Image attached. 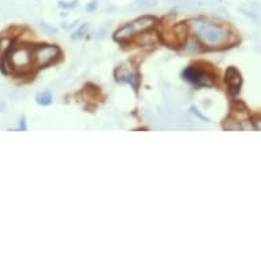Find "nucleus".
Returning a JSON list of instances; mask_svg holds the SVG:
<instances>
[{
	"label": "nucleus",
	"instance_id": "nucleus-1",
	"mask_svg": "<svg viewBox=\"0 0 261 261\" xmlns=\"http://www.w3.org/2000/svg\"><path fill=\"white\" fill-rule=\"evenodd\" d=\"M194 33L200 37L202 43L210 45V47H218L222 44L227 43L228 40V33L222 26L216 25L214 22L208 21L205 18H197L190 21Z\"/></svg>",
	"mask_w": 261,
	"mask_h": 261
},
{
	"label": "nucleus",
	"instance_id": "nucleus-2",
	"mask_svg": "<svg viewBox=\"0 0 261 261\" xmlns=\"http://www.w3.org/2000/svg\"><path fill=\"white\" fill-rule=\"evenodd\" d=\"M154 25V19L150 17H142L138 18L136 21L130 22L127 25L122 26L119 30H116L115 37L118 40H126L132 36L137 35L140 32H144V30L149 29Z\"/></svg>",
	"mask_w": 261,
	"mask_h": 261
},
{
	"label": "nucleus",
	"instance_id": "nucleus-3",
	"mask_svg": "<svg viewBox=\"0 0 261 261\" xmlns=\"http://www.w3.org/2000/svg\"><path fill=\"white\" fill-rule=\"evenodd\" d=\"M58 55H59V49L55 45H40L33 52L36 63L40 67H44V66L51 63Z\"/></svg>",
	"mask_w": 261,
	"mask_h": 261
},
{
	"label": "nucleus",
	"instance_id": "nucleus-4",
	"mask_svg": "<svg viewBox=\"0 0 261 261\" xmlns=\"http://www.w3.org/2000/svg\"><path fill=\"white\" fill-rule=\"evenodd\" d=\"M184 77L186 81L200 86H211L214 84V78L196 67H188L184 71Z\"/></svg>",
	"mask_w": 261,
	"mask_h": 261
},
{
	"label": "nucleus",
	"instance_id": "nucleus-5",
	"mask_svg": "<svg viewBox=\"0 0 261 261\" xmlns=\"http://www.w3.org/2000/svg\"><path fill=\"white\" fill-rule=\"evenodd\" d=\"M32 62V55L29 49L26 48H19L11 54V64L14 69H23L26 66H29Z\"/></svg>",
	"mask_w": 261,
	"mask_h": 261
},
{
	"label": "nucleus",
	"instance_id": "nucleus-6",
	"mask_svg": "<svg viewBox=\"0 0 261 261\" xmlns=\"http://www.w3.org/2000/svg\"><path fill=\"white\" fill-rule=\"evenodd\" d=\"M226 81L228 84V88H230V92L232 94H237L240 92V88H241V74L237 71L236 69H228L226 74Z\"/></svg>",
	"mask_w": 261,
	"mask_h": 261
},
{
	"label": "nucleus",
	"instance_id": "nucleus-7",
	"mask_svg": "<svg viewBox=\"0 0 261 261\" xmlns=\"http://www.w3.org/2000/svg\"><path fill=\"white\" fill-rule=\"evenodd\" d=\"M36 100H37V103L40 106H48V104H51L52 96L48 92H43V93H39L36 96Z\"/></svg>",
	"mask_w": 261,
	"mask_h": 261
},
{
	"label": "nucleus",
	"instance_id": "nucleus-8",
	"mask_svg": "<svg viewBox=\"0 0 261 261\" xmlns=\"http://www.w3.org/2000/svg\"><path fill=\"white\" fill-rule=\"evenodd\" d=\"M256 128L257 130H261V119H258L256 122Z\"/></svg>",
	"mask_w": 261,
	"mask_h": 261
},
{
	"label": "nucleus",
	"instance_id": "nucleus-9",
	"mask_svg": "<svg viewBox=\"0 0 261 261\" xmlns=\"http://www.w3.org/2000/svg\"><path fill=\"white\" fill-rule=\"evenodd\" d=\"M22 123L19 124V127L22 128V130H25V119H23V118H22V120H21Z\"/></svg>",
	"mask_w": 261,
	"mask_h": 261
},
{
	"label": "nucleus",
	"instance_id": "nucleus-10",
	"mask_svg": "<svg viewBox=\"0 0 261 261\" xmlns=\"http://www.w3.org/2000/svg\"><path fill=\"white\" fill-rule=\"evenodd\" d=\"M5 107H6L5 103H3V101H0V112H2V111H3V110H5Z\"/></svg>",
	"mask_w": 261,
	"mask_h": 261
}]
</instances>
